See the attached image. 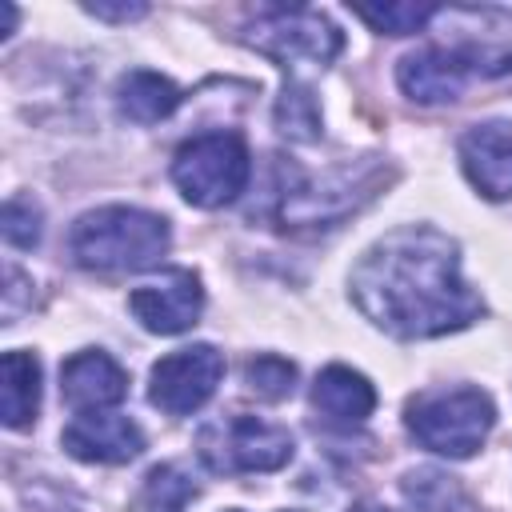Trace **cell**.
Instances as JSON below:
<instances>
[{
    "mask_svg": "<svg viewBox=\"0 0 512 512\" xmlns=\"http://www.w3.org/2000/svg\"><path fill=\"white\" fill-rule=\"evenodd\" d=\"M352 512H388V508H380V504H360V508H352Z\"/></svg>",
    "mask_w": 512,
    "mask_h": 512,
    "instance_id": "obj_22",
    "label": "cell"
},
{
    "mask_svg": "<svg viewBox=\"0 0 512 512\" xmlns=\"http://www.w3.org/2000/svg\"><path fill=\"white\" fill-rule=\"evenodd\" d=\"M92 16H100V20H136V16H144L148 8L144 4H84Z\"/></svg>",
    "mask_w": 512,
    "mask_h": 512,
    "instance_id": "obj_21",
    "label": "cell"
},
{
    "mask_svg": "<svg viewBox=\"0 0 512 512\" xmlns=\"http://www.w3.org/2000/svg\"><path fill=\"white\" fill-rule=\"evenodd\" d=\"M276 128L288 140H320V108L304 84H284L276 100Z\"/></svg>",
    "mask_w": 512,
    "mask_h": 512,
    "instance_id": "obj_17",
    "label": "cell"
},
{
    "mask_svg": "<svg viewBox=\"0 0 512 512\" xmlns=\"http://www.w3.org/2000/svg\"><path fill=\"white\" fill-rule=\"evenodd\" d=\"M192 496H196V484L176 464H160V468H152L144 476L140 508L144 512H184Z\"/></svg>",
    "mask_w": 512,
    "mask_h": 512,
    "instance_id": "obj_16",
    "label": "cell"
},
{
    "mask_svg": "<svg viewBox=\"0 0 512 512\" xmlns=\"http://www.w3.org/2000/svg\"><path fill=\"white\" fill-rule=\"evenodd\" d=\"M232 512H236V508H232Z\"/></svg>",
    "mask_w": 512,
    "mask_h": 512,
    "instance_id": "obj_23",
    "label": "cell"
},
{
    "mask_svg": "<svg viewBox=\"0 0 512 512\" xmlns=\"http://www.w3.org/2000/svg\"><path fill=\"white\" fill-rule=\"evenodd\" d=\"M356 308L400 340L444 336L472 324L484 304L460 280V248L428 224L388 232L352 272Z\"/></svg>",
    "mask_w": 512,
    "mask_h": 512,
    "instance_id": "obj_1",
    "label": "cell"
},
{
    "mask_svg": "<svg viewBox=\"0 0 512 512\" xmlns=\"http://www.w3.org/2000/svg\"><path fill=\"white\" fill-rule=\"evenodd\" d=\"M252 176L248 144L236 132H204L176 148L172 180L196 208H220L244 192Z\"/></svg>",
    "mask_w": 512,
    "mask_h": 512,
    "instance_id": "obj_4",
    "label": "cell"
},
{
    "mask_svg": "<svg viewBox=\"0 0 512 512\" xmlns=\"http://www.w3.org/2000/svg\"><path fill=\"white\" fill-rule=\"evenodd\" d=\"M4 240L12 248H36L40 244V208L24 196H12L4 204Z\"/></svg>",
    "mask_w": 512,
    "mask_h": 512,
    "instance_id": "obj_20",
    "label": "cell"
},
{
    "mask_svg": "<svg viewBox=\"0 0 512 512\" xmlns=\"http://www.w3.org/2000/svg\"><path fill=\"white\" fill-rule=\"evenodd\" d=\"M0 408L8 428H28L40 408V364L32 352H4L0 360Z\"/></svg>",
    "mask_w": 512,
    "mask_h": 512,
    "instance_id": "obj_14",
    "label": "cell"
},
{
    "mask_svg": "<svg viewBox=\"0 0 512 512\" xmlns=\"http://www.w3.org/2000/svg\"><path fill=\"white\" fill-rule=\"evenodd\" d=\"M128 308L132 316L156 332V336H176L184 328H192L204 312V288L200 276H192L188 268H172L140 288L128 292Z\"/></svg>",
    "mask_w": 512,
    "mask_h": 512,
    "instance_id": "obj_8",
    "label": "cell"
},
{
    "mask_svg": "<svg viewBox=\"0 0 512 512\" xmlns=\"http://www.w3.org/2000/svg\"><path fill=\"white\" fill-rule=\"evenodd\" d=\"M220 376H224V356L212 344H192L152 364L148 400L168 416H188L208 404Z\"/></svg>",
    "mask_w": 512,
    "mask_h": 512,
    "instance_id": "obj_7",
    "label": "cell"
},
{
    "mask_svg": "<svg viewBox=\"0 0 512 512\" xmlns=\"http://www.w3.org/2000/svg\"><path fill=\"white\" fill-rule=\"evenodd\" d=\"M196 452L204 468L236 476V472H276L292 460V436L280 424H268L260 416L236 412L224 420H212L196 436Z\"/></svg>",
    "mask_w": 512,
    "mask_h": 512,
    "instance_id": "obj_5",
    "label": "cell"
},
{
    "mask_svg": "<svg viewBox=\"0 0 512 512\" xmlns=\"http://www.w3.org/2000/svg\"><path fill=\"white\" fill-rule=\"evenodd\" d=\"M60 392L76 412H104V408H112L128 396V376L108 352L84 348V352L64 360Z\"/></svg>",
    "mask_w": 512,
    "mask_h": 512,
    "instance_id": "obj_11",
    "label": "cell"
},
{
    "mask_svg": "<svg viewBox=\"0 0 512 512\" xmlns=\"http://www.w3.org/2000/svg\"><path fill=\"white\" fill-rule=\"evenodd\" d=\"M168 244L172 232L164 216L124 204L84 212L68 232V248L88 272H144L160 264Z\"/></svg>",
    "mask_w": 512,
    "mask_h": 512,
    "instance_id": "obj_2",
    "label": "cell"
},
{
    "mask_svg": "<svg viewBox=\"0 0 512 512\" xmlns=\"http://www.w3.org/2000/svg\"><path fill=\"white\" fill-rule=\"evenodd\" d=\"M460 164L488 200L512 196V124H476L460 136Z\"/></svg>",
    "mask_w": 512,
    "mask_h": 512,
    "instance_id": "obj_12",
    "label": "cell"
},
{
    "mask_svg": "<svg viewBox=\"0 0 512 512\" xmlns=\"http://www.w3.org/2000/svg\"><path fill=\"white\" fill-rule=\"evenodd\" d=\"M312 404H316V412H324V416L336 420V424H360V420L372 416L376 392H372V384H368L360 372H352V368H344V364H332V368H324V372L316 376V384H312Z\"/></svg>",
    "mask_w": 512,
    "mask_h": 512,
    "instance_id": "obj_13",
    "label": "cell"
},
{
    "mask_svg": "<svg viewBox=\"0 0 512 512\" xmlns=\"http://www.w3.org/2000/svg\"><path fill=\"white\" fill-rule=\"evenodd\" d=\"M60 440L88 464H128L144 452V432L120 412H80Z\"/></svg>",
    "mask_w": 512,
    "mask_h": 512,
    "instance_id": "obj_10",
    "label": "cell"
},
{
    "mask_svg": "<svg viewBox=\"0 0 512 512\" xmlns=\"http://www.w3.org/2000/svg\"><path fill=\"white\" fill-rule=\"evenodd\" d=\"M468 76H476V64L460 48H416L396 64V80L416 104H452Z\"/></svg>",
    "mask_w": 512,
    "mask_h": 512,
    "instance_id": "obj_9",
    "label": "cell"
},
{
    "mask_svg": "<svg viewBox=\"0 0 512 512\" xmlns=\"http://www.w3.org/2000/svg\"><path fill=\"white\" fill-rule=\"evenodd\" d=\"M244 40L276 60L280 68L296 64H332L344 48V36L332 20H324L312 8H260L256 20L248 24Z\"/></svg>",
    "mask_w": 512,
    "mask_h": 512,
    "instance_id": "obj_6",
    "label": "cell"
},
{
    "mask_svg": "<svg viewBox=\"0 0 512 512\" xmlns=\"http://www.w3.org/2000/svg\"><path fill=\"white\" fill-rule=\"evenodd\" d=\"M244 384L248 392H256L260 400H284L292 396L296 388V364L276 356V352H264V356H252L244 364Z\"/></svg>",
    "mask_w": 512,
    "mask_h": 512,
    "instance_id": "obj_18",
    "label": "cell"
},
{
    "mask_svg": "<svg viewBox=\"0 0 512 512\" xmlns=\"http://www.w3.org/2000/svg\"><path fill=\"white\" fill-rule=\"evenodd\" d=\"M176 104H180V88L160 72L140 68V72H128L120 80V112L136 124L168 120L176 112Z\"/></svg>",
    "mask_w": 512,
    "mask_h": 512,
    "instance_id": "obj_15",
    "label": "cell"
},
{
    "mask_svg": "<svg viewBox=\"0 0 512 512\" xmlns=\"http://www.w3.org/2000/svg\"><path fill=\"white\" fill-rule=\"evenodd\" d=\"M356 16L372 24V32L408 36V32H420L436 16V8L432 4H356Z\"/></svg>",
    "mask_w": 512,
    "mask_h": 512,
    "instance_id": "obj_19",
    "label": "cell"
},
{
    "mask_svg": "<svg viewBox=\"0 0 512 512\" xmlns=\"http://www.w3.org/2000/svg\"><path fill=\"white\" fill-rule=\"evenodd\" d=\"M492 424L496 408L480 388H440L408 404V432L416 436V444L452 460L472 456L492 432Z\"/></svg>",
    "mask_w": 512,
    "mask_h": 512,
    "instance_id": "obj_3",
    "label": "cell"
}]
</instances>
